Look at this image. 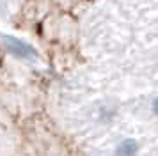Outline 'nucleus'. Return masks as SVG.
<instances>
[{"mask_svg": "<svg viewBox=\"0 0 158 156\" xmlns=\"http://www.w3.org/2000/svg\"><path fill=\"white\" fill-rule=\"evenodd\" d=\"M153 113H155V115L158 117V98L153 101Z\"/></svg>", "mask_w": 158, "mask_h": 156, "instance_id": "f03ea898", "label": "nucleus"}, {"mask_svg": "<svg viewBox=\"0 0 158 156\" xmlns=\"http://www.w3.org/2000/svg\"><path fill=\"white\" fill-rule=\"evenodd\" d=\"M137 151H139V144L133 138H126L115 147V156H137Z\"/></svg>", "mask_w": 158, "mask_h": 156, "instance_id": "f257e3e1", "label": "nucleus"}]
</instances>
